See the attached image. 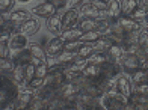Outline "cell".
<instances>
[{"mask_svg":"<svg viewBox=\"0 0 148 110\" xmlns=\"http://www.w3.org/2000/svg\"><path fill=\"white\" fill-rule=\"evenodd\" d=\"M32 60V54L27 49H24L21 51H17V57H15V62L20 65H26V64H29V62Z\"/></svg>","mask_w":148,"mask_h":110,"instance_id":"26","label":"cell"},{"mask_svg":"<svg viewBox=\"0 0 148 110\" xmlns=\"http://www.w3.org/2000/svg\"><path fill=\"white\" fill-rule=\"evenodd\" d=\"M116 91L121 92L124 95V97L127 98H130V95L133 94V87H132V81L130 79L127 77L125 74L121 72L118 77H116Z\"/></svg>","mask_w":148,"mask_h":110,"instance_id":"6","label":"cell"},{"mask_svg":"<svg viewBox=\"0 0 148 110\" xmlns=\"http://www.w3.org/2000/svg\"><path fill=\"white\" fill-rule=\"evenodd\" d=\"M109 60V57H107V53L106 51H98L95 50L91 56L88 57V62L89 64H95V65H103L106 64V62Z\"/></svg>","mask_w":148,"mask_h":110,"instance_id":"19","label":"cell"},{"mask_svg":"<svg viewBox=\"0 0 148 110\" xmlns=\"http://www.w3.org/2000/svg\"><path fill=\"white\" fill-rule=\"evenodd\" d=\"M80 41L79 39H74V41H65V50H70V51H77V49L80 47Z\"/></svg>","mask_w":148,"mask_h":110,"instance_id":"32","label":"cell"},{"mask_svg":"<svg viewBox=\"0 0 148 110\" xmlns=\"http://www.w3.org/2000/svg\"><path fill=\"white\" fill-rule=\"evenodd\" d=\"M82 2L83 0H66V6H68V8H77Z\"/></svg>","mask_w":148,"mask_h":110,"instance_id":"36","label":"cell"},{"mask_svg":"<svg viewBox=\"0 0 148 110\" xmlns=\"http://www.w3.org/2000/svg\"><path fill=\"white\" fill-rule=\"evenodd\" d=\"M112 44H113V41H112L109 36L103 35L98 41H95V42H94V47H95V50H98V51H107V50L110 49Z\"/></svg>","mask_w":148,"mask_h":110,"instance_id":"21","label":"cell"},{"mask_svg":"<svg viewBox=\"0 0 148 110\" xmlns=\"http://www.w3.org/2000/svg\"><path fill=\"white\" fill-rule=\"evenodd\" d=\"M95 51V47H94V44H80V47L77 49V56L82 57V59H88L91 54Z\"/></svg>","mask_w":148,"mask_h":110,"instance_id":"23","label":"cell"},{"mask_svg":"<svg viewBox=\"0 0 148 110\" xmlns=\"http://www.w3.org/2000/svg\"><path fill=\"white\" fill-rule=\"evenodd\" d=\"M27 50L30 51L32 57H35V59H45V54L47 53H45V50L39 44H29Z\"/></svg>","mask_w":148,"mask_h":110,"instance_id":"24","label":"cell"},{"mask_svg":"<svg viewBox=\"0 0 148 110\" xmlns=\"http://www.w3.org/2000/svg\"><path fill=\"white\" fill-rule=\"evenodd\" d=\"M118 24L124 29L125 33H132V32H139L140 29H142V24H140V21H138L136 18L133 17H125V15H121L118 20Z\"/></svg>","mask_w":148,"mask_h":110,"instance_id":"2","label":"cell"},{"mask_svg":"<svg viewBox=\"0 0 148 110\" xmlns=\"http://www.w3.org/2000/svg\"><path fill=\"white\" fill-rule=\"evenodd\" d=\"M140 2V5H145V6H148V0H139Z\"/></svg>","mask_w":148,"mask_h":110,"instance_id":"37","label":"cell"},{"mask_svg":"<svg viewBox=\"0 0 148 110\" xmlns=\"http://www.w3.org/2000/svg\"><path fill=\"white\" fill-rule=\"evenodd\" d=\"M101 36H103V33L98 32V30H88V32H83L82 35H80L79 41H80V42H83V44H94L95 41H98Z\"/></svg>","mask_w":148,"mask_h":110,"instance_id":"17","label":"cell"},{"mask_svg":"<svg viewBox=\"0 0 148 110\" xmlns=\"http://www.w3.org/2000/svg\"><path fill=\"white\" fill-rule=\"evenodd\" d=\"M89 3L94 5L100 11H107V2H106V0H91Z\"/></svg>","mask_w":148,"mask_h":110,"instance_id":"34","label":"cell"},{"mask_svg":"<svg viewBox=\"0 0 148 110\" xmlns=\"http://www.w3.org/2000/svg\"><path fill=\"white\" fill-rule=\"evenodd\" d=\"M39 30V23L36 21L35 18H29V20H26V21L20 26V32L24 33V35H27V36H32V35H35V33Z\"/></svg>","mask_w":148,"mask_h":110,"instance_id":"13","label":"cell"},{"mask_svg":"<svg viewBox=\"0 0 148 110\" xmlns=\"http://www.w3.org/2000/svg\"><path fill=\"white\" fill-rule=\"evenodd\" d=\"M139 5H140L139 0H121V11H123L121 15L132 17L134 11L139 8Z\"/></svg>","mask_w":148,"mask_h":110,"instance_id":"14","label":"cell"},{"mask_svg":"<svg viewBox=\"0 0 148 110\" xmlns=\"http://www.w3.org/2000/svg\"><path fill=\"white\" fill-rule=\"evenodd\" d=\"M121 66H123V71H125L127 74H133L140 68V59L138 54H125L124 59L121 60Z\"/></svg>","mask_w":148,"mask_h":110,"instance_id":"1","label":"cell"},{"mask_svg":"<svg viewBox=\"0 0 148 110\" xmlns=\"http://www.w3.org/2000/svg\"><path fill=\"white\" fill-rule=\"evenodd\" d=\"M12 6H14V0H0V11H2V14H6Z\"/></svg>","mask_w":148,"mask_h":110,"instance_id":"33","label":"cell"},{"mask_svg":"<svg viewBox=\"0 0 148 110\" xmlns=\"http://www.w3.org/2000/svg\"><path fill=\"white\" fill-rule=\"evenodd\" d=\"M24 75H26V83H29V81L36 77V65H33L32 62L24 65Z\"/></svg>","mask_w":148,"mask_h":110,"instance_id":"28","label":"cell"},{"mask_svg":"<svg viewBox=\"0 0 148 110\" xmlns=\"http://www.w3.org/2000/svg\"><path fill=\"white\" fill-rule=\"evenodd\" d=\"M129 100H130L129 107H132V109H148V95L147 94H139V92L133 91Z\"/></svg>","mask_w":148,"mask_h":110,"instance_id":"9","label":"cell"},{"mask_svg":"<svg viewBox=\"0 0 148 110\" xmlns=\"http://www.w3.org/2000/svg\"><path fill=\"white\" fill-rule=\"evenodd\" d=\"M14 72V80L17 81V85H24L26 83V75H24V65L17 64L15 70L12 71Z\"/></svg>","mask_w":148,"mask_h":110,"instance_id":"25","label":"cell"},{"mask_svg":"<svg viewBox=\"0 0 148 110\" xmlns=\"http://www.w3.org/2000/svg\"><path fill=\"white\" fill-rule=\"evenodd\" d=\"M64 50H65V39L62 36H55V38H51L49 41L45 53L51 54V56H58V54L62 53Z\"/></svg>","mask_w":148,"mask_h":110,"instance_id":"7","label":"cell"},{"mask_svg":"<svg viewBox=\"0 0 148 110\" xmlns=\"http://www.w3.org/2000/svg\"><path fill=\"white\" fill-rule=\"evenodd\" d=\"M47 29L51 33H59L64 30V21H62V15H59L56 12L55 15H51L47 18Z\"/></svg>","mask_w":148,"mask_h":110,"instance_id":"10","label":"cell"},{"mask_svg":"<svg viewBox=\"0 0 148 110\" xmlns=\"http://www.w3.org/2000/svg\"><path fill=\"white\" fill-rule=\"evenodd\" d=\"M132 80L134 85H142L148 81V70H144V68H139L138 71H134L132 74Z\"/></svg>","mask_w":148,"mask_h":110,"instance_id":"20","label":"cell"},{"mask_svg":"<svg viewBox=\"0 0 148 110\" xmlns=\"http://www.w3.org/2000/svg\"><path fill=\"white\" fill-rule=\"evenodd\" d=\"M18 2H23V3H26V2H29V0H18Z\"/></svg>","mask_w":148,"mask_h":110,"instance_id":"40","label":"cell"},{"mask_svg":"<svg viewBox=\"0 0 148 110\" xmlns=\"http://www.w3.org/2000/svg\"><path fill=\"white\" fill-rule=\"evenodd\" d=\"M49 72H50V68H49V65H47L45 59H42V60L36 65V77L45 79L47 75H49Z\"/></svg>","mask_w":148,"mask_h":110,"instance_id":"27","label":"cell"},{"mask_svg":"<svg viewBox=\"0 0 148 110\" xmlns=\"http://www.w3.org/2000/svg\"><path fill=\"white\" fill-rule=\"evenodd\" d=\"M101 74H103L101 65H95V64H89L88 66L85 68V71H83V75L86 79H97Z\"/></svg>","mask_w":148,"mask_h":110,"instance_id":"18","label":"cell"},{"mask_svg":"<svg viewBox=\"0 0 148 110\" xmlns=\"http://www.w3.org/2000/svg\"><path fill=\"white\" fill-rule=\"evenodd\" d=\"M82 33L83 32L80 30L79 27H71V29H65L62 33H60V36H62L65 41H74V39H79Z\"/></svg>","mask_w":148,"mask_h":110,"instance_id":"22","label":"cell"},{"mask_svg":"<svg viewBox=\"0 0 148 110\" xmlns=\"http://www.w3.org/2000/svg\"><path fill=\"white\" fill-rule=\"evenodd\" d=\"M30 12L35 14L36 17H45V18H49V17L55 15V14L58 12V6L53 3V2H45V3H41V5L35 6V8H32Z\"/></svg>","mask_w":148,"mask_h":110,"instance_id":"3","label":"cell"},{"mask_svg":"<svg viewBox=\"0 0 148 110\" xmlns=\"http://www.w3.org/2000/svg\"><path fill=\"white\" fill-rule=\"evenodd\" d=\"M144 27L148 30V18H145V23H144Z\"/></svg>","mask_w":148,"mask_h":110,"instance_id":"39","label":"cell"},{"mask_svg":"<svg viewBox=\"0 0 148 110\" xmlns=\"http://www.w3.org/2000/svg\"><path fill=\"white\" fill-rule=\"evenodd\" d=\"M0 64H2V72H3V74H6V72H12V71L15 70V66H17V62L11 60L9 57H3Z\"/></svg>","mask_w":148,"mask_h":110,"instance_id":"29","label":"cell"},{"mask_svg":"<svg viewBox=\"0 0 148 110\" xmlns=\"http://www.w3.org/2000/svg\"><path fill=\"white\" fill-rule=\"evenodd\" d=\"M29 87H32L33 91H39L41 87H44V85H45V79H41V77H33L30 81H29Z\"/></svg>","mask_w":148,"mask_h":110,"instance_id":"31","label":"cell"},{"mask_svg":"<svg viewBox=\"0 0 148 110\" xmlns=\"http://www.w3.org/2000/svg\"><path fill=\"white\" fill-rule=\"evenodd\" d=\"M107 53V57H109L110 62H116V64H121V60L124 59L125 56V50L123 44H118V42H113L110 45V49L106 51Z\"/></svg>","mask_w":148,"mask_h":110,"instance_id":"8","label":"cell"},{"mask_svg":"<svg viewBox=\"0 0 148 110\" xmlns=\"http://www.w3.org/2000/svg\"><path fill=\"white\" fill-rule=\"evenodd\" d=\"M79 56H77V51H70V50H64L62 53H59L56 59H58V64L60 66H64L66 68L68 65H71L74 60H76Z\"/></svg>","mask_w":148,"mask_h":110,"instance_id":"12","label":"cell"},{"mask_svg":"<svg viewBox=\"0 0 148 110\" xmlns=\"http://www.w3.org/2000/svg\"><path fill=\"white\" fill-rule=\"evenodd\" d=\"M30 18V12L24 11V9H17V11H12L11 15H9V21L14 23L17 26H21L26 20Z\"/></svg>","mask_w":148,"mask_h":110,"instance_id":"15","label":"cell"},{"mask_svg":"<svg viewBox=\"0 0 148 110\" xmlns=\"http://www.w3.org/2000/svg\"><path fill=\"white\" fill-rule=\"evenodd\" d=\"M9 47L14 51H21L24 49L29 47V41H27V35H24L21 32H17V33H12L11 41H9Z\"/></svg>","mask_w":148,"mask_h":110,"instance_id":"4","label":"cell"},{"mask_svg":"<svg viewBox=\"0 0 148 110\" xmlns=\"http://www.w3.org/2000/svg\"><path fill=\"white\" fill-rule=\"evenodd\" d=\"M132 17H133V18H136L138 21L148 18V6H145V5H139V8L134 11V14H133Z\"/></svg>","mask_w":148,"mask_h":110,"instance_id":"30","label":"cell"},{"mask_svg":"<svg viewBox=\"0 0 148 110\" xmlns=\"http://www.w3.org/2000/svg\"><path fill=\"white\" fill-rule=\"evenodd\" d=\"M80 12L83 14V17H89V18H104V15H107L106 11H100L94 5H91V3L82 5Z\"/></svg>","mask_w":148,"mask_h":110,"instance_id":"11","label":"cell"},{"mask_svg":"<svg viewBox=\"0 0 148 110\" xmlns=\"http://www.w3.org/2000/svg\"><path fill=\"white\" fill-rule=\"evenodd\" d=\"M51 2H53V3H55L56 6H59L58 3H60V2H64V0H51Z\"/></svg>","mask_w":148,"mask_h":110,"instance_id":"38","label":"cell"},{"mask_svg":"<svg viewBox=\"0 0 148 110\" xmlns=\"http://www.w3.org/2000/svg\"><path fill=\"white\" fill-rule=\"evenodd\" d=\"M107 17H110L113 20H118L121 17V0H109L107 2Z\"/></svg>","mask_w":148,"mask_h":110,"instance_id":"16","label":"cell"},{"mask_svg":"<svg viewBox=\"0 0 148 110\" xmlns=\"http://www.w3.org/2000/svg\"><path fill=\"white\" fill-rule=\"evenodd\" d=\"M62 21H64V30L71 29V27H77V24L80 21V12L76 8H70L62 15Z\"/></svg>","mask_w":148,"mask_h":110,"instance_id":"5","label":"cell"},{"mask_svg":"<svg viewBox=\"0 0 148 110\" xmlns=\"http://www.w3.org/2000/svg\"><path fill=\"white\" fill-rule=\"evenodd\" d=\"M9 49L11 47L6 45V42H0V56L3 57H9Z\"/></svg>","mask_w":148,"mask_h":110,"instance_id":"35","label":"cell"}]
</instances>
